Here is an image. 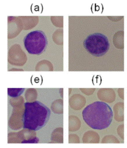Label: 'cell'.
I'll return each instance as SVG.
<instances>
[{
	"mask_svg": "<svg viewBox=\"0 0 127 148\" xmlns=\"http://www.w3.org/2000/svg\"><path fill=\"white\" fill-rule=\"evenodd\" d=\"M85 49L95 57H101L109 49L110 43L105 35L101 33H94L86 37L84 41Z\"/></svg>",
	"mask_w": 127,
	"mask_h": 148,
	"instance_id": "obj_3",
	"label": "cell"
},
{
	"mask_svg": "<svg viewBox=\"0 0 127 148\" xmlns=\"http://www.w3.org/2000/svg\"><path fill=\"white\" fill-rule=\"evenodd\" d=\"M26 50L30 54L40 55L45 50L47 40L45 33L41 30H35L28 34L24 40Z\"/></svg>",
	"mask_w": 127,
	"mask_h": 148,
	"instance_id": "obj_4",
	"label": "cell"
},
{
	"mask_svg": "<svg viewBox=\"0 0 127 148\" xmlns=\"http://www.w3.org/2000/svg\"><path fill=\"white\" fill-rule=\"evenodd\" d=\"M22 116L23 127L30 130L37 131L44 127L49 120L51 110L39 101L25 103Z\"/></svg>",
	"mask_w": 127,
	"mask_h": 148,
	"instance_id": "obj_2",
	"label": "cell"
},
{
	"mask_svg": "<svg viewBox=\"0 0 127 148\" xmlns=\"http://www.w3.org/2000/svg\"><path fill=\"white\" fill-rule=\"evenodd\" d=\"M82 115L88 126L101 130L110 126L114 114L107 103L97 101L87 106L83 111Z\"/></svg>",
	"mask_w": 127,
	"mask_h": 148,
	"instance_id": "obj_1",
	"label": "cell"
},
{
	"mask_svg": "<svg viewBox=\"0 0 127 148\" xmlns=\"http://www.w3.org/2000/svg\"><path fill=\"white\" fill-rule=\"evenodd\" d=\"M25 90L23 88H8V95L10 97H17L20 96Z\"/></svg>",
	"mask_w": 127,
	"mask_h": 148,
	"instance_id": "obj_5",
	"label": "cell"
}]
</instances>
